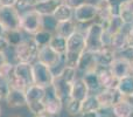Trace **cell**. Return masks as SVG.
I'll return each mask as SVG.
<instances>
[{"mask_svg":"<svg viewBox=\"0 0 133 117\" xmlns=\"http://www.w3.org/2000/svg\"><path fill=\"white\" fill-rule=\"evenodd\" d=\"M85 52V36L79 30L66 39V51L64 53V66L77 69V63L81 55Z\"/></svg>","mask_w":133,"mask_h":117,"instance_id":"cell-1","label":"cell"},{"mask_svg":"<svg viewBox=\"0 0 133 117\" xmlns=\"http://www.w3.org/2000/svg\"><path fill=\"white\" fill-rule=\"evenodd\" d=\"M7 83L11 88L26 91L29 85L33 83V63L27 62H18L14 64L13 73L7 80Z\"/></svg>","mask_w":133,"mask_h":117,"instance_id":"cell-2","label":"cell"},{"mask_svg":"<svg viewBox=\"0 0 133 117\" xmlns=\"http://www.w3.org/2000/svg\"><path fill=\"white\" fill-rule=\"evenodd\" d=\"M46 89L47 88L40 87L36 84H32L26 89L27 107L34 116L46 115V108H44L43 103V98L46 96Z\"/></svg>","mask_w":133,"mask_h":117,"instance_id":"cell-3","label":"cell"},{"mask_svg":"<svg viewBox=\"0 0 133 117\" xmlns=\"http://www.w3.org/2000/svg\"><path fill=\"white\" fill-rule=\"evenodd\" d=\"M104 27L101 22L91 23L85 30V51L92 53H99L105 47L103 41Z\"/></svg>","mask_w":133,"mask_h":117,"instance_id":"cell-4","label":"cell"},{"mask_svg":"<svg viewBox=\"0 0 133 117\" xmlns=\"http://www.w3.org/2000/svg\"><path fill=\"white\" fill-rule=\"evenodd\" d=\"M0 23L5 30L21 29V14L15 6H0Z\"/></svg>","mask_w":133,"mask_h":117,"instance_id":"cell-5","label":"cell"},{"mask_svg":"<svg viewBox=\"0 0 133 117\" xmlns=\"http://www.w3.org/2000/svg\"><path fill=\"white\" fill-rule=\"evenodd\" d=\"M43 19L44 16L41 15L35 9L25 12L23 14H21V29L27 32L28 34H36L37 32L44 29Z\"/></svg>","mask_w":133,"mask_h":117,"instance_id":"cell-6","label":"cell"},{"mask_svg":"<svg viewBox=\"0 0 133 117\" xmlns=\"http://www.w3.org/2000/svg\"><path fill=\"white\" fill-rule=\"evenodd\" d=\"M40 47L33 39L23 40L20 45L15 47V59L18 62L33 63L37 59Z\"/></svg>","mask_w":133,"mask_h":117,"instance_id":"cell-7","label":"cell"},{"mask_svg":"<svg viewBox=\"0 0 133 117\" xmlns=\"http://www.w3.org/2000/svg\"><path fill=\"white\" fill-rule=\"evenodd\" d=\"M55 74L50 67L37 61L33 63V83L43 88L51 87Z\"/></svg>","mask_w":133,"mask_h":117,"instance_id":"cell-8","label":"cell"},{"mask_svg":"<svg viewBox=\"0 0 133 117\" xmlns=\"http://www.w3.org/2000/svg\"><path fill=\"white\" fill-rule=\"evenodd\" d=\"M98 15L96 4H85L81 5L79 7L74 9V20L77 23H88L95 20V18Z\"/></svg>","mask_w":133,"mask_h":117,"instance_id":"cell-9","label":"cell"},{"mask_svg":"<svg viewBox=\"0 0 133 117\" xmlns=\"http://www.w3.org/2000/svg\"><path fill=\"white\" fill-rule=\"evenodd\" d=\"M64 58V55H60L57 52H55L50 46H44L39 49V55H37V61L44 63L46 66L50 67L53 70L55 67L60 64L61 60Z\"/></svg>","mask_w":133,"mask_h":117,"instance_id":"cell-10","label":"cell"},{"mask_svg":"<svg viewBox=\"0 0 133 117\" xmlns=\"http://www.w3.org/2000/svg\"><path fill=\"white\" fill-rule=\"evenodd\" d=\"M44 108L47 115H58L62 110V100L54 93L53 87H48L46 89V96L43 98Z\"/></svg>","mask_w":133,"mask_h":117,"instance_id":"cell-11","label":"cell"},{"mask_svg":"<svg viewBox=\"0 0 133 117\" xmlns=\"http://www.w3.org/2000/svg\"><path fill=\"white\" fill-rule=\"evenodd\" d=\"M102 109L112 108V106L124 98L117 89H103L96 95Z\"/></svg>","mask_w":133,"mask_h":117,"instance_id":"cell-12","label":"cell"},{"mask_svg":"<svg viewBox=\"0 0 133 117\" xmlns=\"http://www.w3.org/2000/svg\"><path fill=\"white\" fill-rule=\"evenodd\" d=\"M98 68V61H97L96 53L85 51L81 55L77 63V70L82 73H90V71H96Z\"/></svg>","mask_w":133,"mask_h":117,"instance_id":"cell-13","label":"cell"},{"mask_svg":"<svg viewBox=\"0 0 133 117\" xmlns=\"http://www.w3.org/2000/svg\"><path fill=\"white\" fill-rule=\"evenodd\" d=\"M97 74H98L99 83L103 89H116L118 84L117 78L113 76L112 71H111L110 67H104V66H98L97 68Z\"/></svg>","mask_w":133,"mask_h":117,"instance_id":"cell-14","label":"cell"},{"mask_svg":"<svg viewBox=\"0 0 133 117\" xmlns=\"http://www.w3.org/2000/svg\"><path fill=\"white\" fill-rule=\"evenodd\" d=\"M110 69L112 71L113 76L117 80H120L124 76H127L133 73V68L130 64V62L127 60H125L124 58H120V56L115 59V61L111 63Z\"/></svg>","mask_w":133,"mask_h":117,"instance_id":"cell-15","label":"cell"},{"mask_svg":"<svg viewBox=\"0 0 133 117\" xmlns=\"http://www.w3.org/2000/svg\"><path fill=\"white\" fill-rule=\"evenodd\" d=\"M71 84L72 83H69L68 81H65L64 78H62L60 75H55L53 81V90L56 94V96H58L61 100L63 101H68L70 98V90H71Z\"/></svg>","mask_w":133,"mask_h":117,"instance_id":"cell-16","label":"cell"},{"mask_svg":"<svg viewBox=\"0 0 133 117\" xmlns=\"http://www.w3.org/2000/svg\"><path fill=\"white\" fill-rule=\"evenodd\" d=\"M89 95H90V90L88 88L87 83L83 80V77H76V80L71 84L70 98L83 102Z\"/></svg>","mask_w":133,"mask_h":117,"instance_id":"cell-17","label":"cell"},{"mask_svg":"<svg viewBox=\"0 0 133 117\" xmlns=\"http://www.w3.org/2000/svg\"><path fill=\"white\" fill-rule=\"evenodd\" d=\"M60 4H62V0H40L33 7V9L39 12L43 16H50L55 13Z\"/></svg>","mask_w":133,"mask_h":117,"instance_id":"cell-18","label":"cell"},{"mask_svg":"<svg viewBox=\"0 0 133 117\" xmlns=\"http://www.w3.org/2000/svg\"><path fill=\"white\" fill-rule=\"evenodd\" d=\"M124 26H125V22L123 21V19L120 18V15H118V14L112 15L110 18V20L104 26L105 34L112 40V38L115 36L116 34H118L119 32H122V30L124 29Z\"/></svg>","mask_w":133,"mask_h":117,"instance_id":"cell-19","label":"cell"},{"mask_svg":"<svg viewBox=\"0 0 133 117\" xmlns=\"http://www.w3.org/2000/svg\"><path fill=\"white\" fill-rule=\"evenodd\" d=\"M6 102L8 104V107H11V108H18V107L27 106L26 91L9 87V94L6 98Z\"/></svg>","mask_w":133,"mask_h":117,"instance_id":"cell-20","label":"cell"},{"mask_svg":"<svg viewBox=\"0 0 133 117\" xmlns=\"http://www.w3.org/2000/svg\"><path fill=\"white\" fill-rule=\"evenodd\" d=\"M96 55H97V61H98V66L110 67L111 63L117 58V52H116V49L113 47L106 46L99 53H96Z\"/></svg>","mask_w":133,"mask_h":117,"instance_id":"cell-21","label":"cell"},{"mask_svg":"<svg viewBox=\"0 0 133 117\" xmlns=\"http://www.w3.org/2000/svg\"><path fill=\"white\" fill-rule=\"evenodd\" d=\"M77 30V22L74 19L71 20H66V21H60L56 23L55 26V32L57 35H61L63 38L68 39L71 34Z\"/></svg>","mask_w":133,"mask_h":117,"instance_id":"cell-22","label":"cell"},{"mask_svg":"<svg viewBox=\"0 0 133 117\" xmlns=\"http://www.w3.org/2000/svg\"><path fill=\"white\" fill-rule=\"evenodd\" d=\"M116 89L124 97H133V73L120 78Z\"/></svg>","mask_w":133,"mask_h":117,"instance_id":"cell-23","label":"cell"},{"mask_svg":"<svg viewBox=\"0 0 133 117\" xmlns=\"http://www.w3.org/2000/svg\"><path fill=\"white\" fill-rule=\"evenodd\" d=\"M97 6V11H98V15L101 18L102 21H104V23H102L103 25V27L105 26V23L108 22L109 20H110V18L113 15L112 13V7H111L110 2H109V0H98L96 4Z\"/></svg>","mask_w":133,"mask_h":117,"instance_id":"cell-24","label":"cell"},{"mask_svg":"<svg viewBox=\"0 0 133 117\" xmlns=\"http://www.w3.org/2000/svg\"><path fill=\"white\" fill-rule=\"evenodd\" d=\"M132 110H133L132 104L130 103L129 100L125 98V97L112 106L113 115L116 117H126Z\"/></svg>","mask_w":133,"mask_h":117,"instance_id":"cell-25","label":"cell"},{"mask_svg":"<svg viewBox=\"0 0 133 117\" xmlns=\"http://www.w3.org/2000/svg\"><path fill=\"white\" fill-rule=\"evenodd\" d=\"M120 18L125 22V25H132L133 23V0H126L119 7Z\"/></svg>","mask_w":133,"mask_h":117,"instance_id":"cell-26","label":"cell"},{"mask_svg":"<svg viewBox=\"0 0 133 117\" xmlns=\"http://www.w3.org/2000/svg\"><path fill=\"white\" fill-rule=\"evenodd\" d=\"M53 18L55 19L57 22L71 20V19L74 18V9L71 8V7H69L68 5H65L64 2H62V4H60V6L57 7L55 13L53 14Z\"/></svg>","mask_w":133,"mask_h":117,"instance_id":"cell-27","label":"cell"},{"mask_svg":"<svg viewBox=\"0 0 133 117\" xmlns=\"http://www.w3.org/2000/svg\"><path fill=\"white\" fill-rule=\"evenodd\" d=\"M111 47L116 49V52H123L129 48V42H127V36L124 29L116 34L111 40Z\"/></svg>","mask_w":133,"mask_h":117,"instance_id":"cell-28","label":"cell"},{"mask_svg":"<svg viewBox=\"0 0 133 117\" xmlns=\"http://www.w3.org/2000/svg\"><path fill=\"white\" fill-rule=\"evenodd\" d=\"M49 46L54 49L55 52H57L60 55H64L66 51V38H63L61 35H53L50 40Z\"/></svg>","mask_w":133,"mask_h":117,"instance_id":"cell-29","label":"cell"},{"mask_svg":"<svg viewBox=\"0 0 133 117\" xmlns=\"http://www.w3.org/2000/svg\"><path fill=\"white\" fill-rule=\"evenodd\" d=\"M83 80L87 83L88 88H89L90 91H96L98 90L101 87V83H99V78H98V74L97 71H90V73H85L83 76Z\"/></svg>","mask_w":133,"mask_h":117,"instance_id":"cell-30","label":"cell"},{"mask_svg":"<svg viewBox=\"0 0 133 117\" xmlns=\"http://www.w3.org/2000/svg\"><path fill=\"white\" fill-rule=\"evenodd\" d=\"M91 110H96V111L102 110L101 104H99L98 98H97L96 95H89V96L82 102V113L91 111Z\"/></svg>","mask_w":133,"mask_h":117,"instance_id":"cell-31","label":"cell"},{"mask_svg":"<svg viewBox=\"0 0 133 117\" xmlns=\"http://www.w3.org/2000/svg\"><path fill=\"white\" fill-rule=\"evenodd\" d=\"M51 38H53V34H51L50 30L42 29V30H40V32H37L36 34H34V38H33V40H34V41L36 42L37 46L41 48V47L48 46V45L50 44Z\"/></svg>","mask_w":133,"mask_h":117,"instance_id":"cell-32","label":"cell"},{"mask_svg":"<svg viewBox=\"0 0 133 117\" xmlns=\"http://www.w3.org/2000/svg\"><path fill=\"white\" fill-rule=\"evenodd\" d=\"M5 38H6L7 42H8L9 46L16 47L18 45H20L22 40V34H21L20 29H14V30H6L5 32Z\"/></svg>","mask_w":133,"mask_h":117,"instance_id":"cell-33","label":"cell"},{"mask_svg":"<svg viewBox=\"0 0 133 117\" xmlns=\"http://www.w3.org/2000/svg\"><path fill=\"white\" fill-rule=\"evenodd\" d=\"M66 111L71 116H76L82 114V102L77 101V100L69 98L66 101Z\"/></svg>","mask_w":133,"mask_h":117,"instance_id":"cell-34","label":"cell"},{"mask_svg":"<svg viewBox=\"0 0 133 117\" xmlns=\"http://www.w3.org/2000/svg\"><path fill=\"white\" fill-rule=\"evenodd\" d=\"M13 69H14V66L11 64L9 62H7V63H5L4 66L0 67V80L7 82L8 77L11 76V74L13 73Z\"/></svg>","mask_w":133,"mask_h":117,"instance_id":"cell-35","label":"cell"},{"mask_svg":"<svg viewBox=\"0 0 133 117\" xmlns=\"http://www.w3.org/2000/svg\"><path fill=\"white\" fill-rule=\"evenodd\" d=\"M39 0H18L15 4V7L18 9L27 8V7H34L37 4Z\"/></svg>","mask_w":133,"mask_h":117,"instance_id":"cell-36","label":"cell"},{"mask_svg":"<svg viewBox=\"0 0 133 117\" xmlns=\"http://www.w3.org/2000/svg\"><path fill=\"white\" fill-rule=\"evenodd\" d=\"M9 94V84L7 82H0V102L6 101Z\"/></svg>","mask_w":133,"mask_h":117,"instance_id":"cell-37","label":"cell"},{"mask_svg":"<svg viewBox=\"0 0 133 117\" xmlns=\"http://www.w3.org/2000/svg\"><path fill=\"white\" fill-rule=\"evenodd\" d=\"M119 54H120V58H124L125 60H127L133 68V48L129 47V48L125 49V51L119 52Z\"/></svg>","mask_w":133,"mask_h":117,"instance_id":"cell-38","label":"cell"},{"mask_svg":"<svg viewBox=\"0 0 133 117\" xmlns=\"http://www.w3.org/2000/svg\"><path fill=\"white\" fill-rule=\"evenodd\" d=\"M124 1H126V0H109L111 7H112L113 15H116V14L119 13V7H120V5H122ZM118 15H119V14H118Z\"/></svg>","mask_w":133,"mask_h":117,"instance_id":"cell-39","label":"cell"},{"mask_svg":"<svg viewBox=\"0 0 133 117\" xmlns=\"http://www.w3.org/2000/svg\"><path fill=\"white\" fill-rule=\"evenodd\" d=\"M62 2H64L65 5H68V6L71 7L72 9H75V8H77V7H79L81 5L85 4L87 0H62Z\"/></svg>","mask_w":133,"mask_h":117,"instance_id":"cell-40","label":"cell"},{"mask_svg":"<svg viewBox=\"0 0 133 117\" xmlns=\"http://www.w3.org/2000/svg\"><path fill=\"white\" fill-rule=\"evenodd\" d=\"M126 36H127V42H129V47L133 48V23L131 28L126 32Z\"/></svg>","mask_w":133,"mask_h":117,"instance_id":"cell-41","label":"cell"},{"mask_svg":"<svg viewBox=\"0 0 133 117\" xmlns=\"http://www.w3.org/2000/svg\"><path fill=\"white\" fill-rule=\"evenodd\" d=\"M9 47L8 42H7L6 38L5 36H0V53H2V52H5L7 48Z\"/></svg>","mask_w":133,"mask_h":117,"instance_id":"cell-42","label":"cell"},{"mask_svg":"<svg viewBox=\"0 0 133 117\" xmlns=\"http://www.w3.org/2000/svg\"><path fill=\"white\" fill-rule=\"evenodd\" d=\"M81 115H82V117H98L99 111H96V110L85 111V113H82Z\"/></svg>","mask_w":133,"mask_h":117,"instance_id":"cell-43","label":"cell"},{"mask_svg":"<svg viewBox=\"0 0 133 117\" xmlns=\"http://www.w3.org/2000/svg\"><path fill=\"white\" fill-rule=\"evenodd\" d=\"M18 0H0V6H15Z\"/></svg>","mask_w":133,"mask_h":117,"instance_id":"cell-44","label":"cell"},{"mask_svg":"<svg viewBox=\"0 0 133 117\" xmlns=\"http://www.w3.org/2000/svg\"><path fill=\"white\" fill-rule=\"evenodd\" d=\"M5 63H7V58L5 55V52H2V53H0V67L4 66Z\"/></svg>","mask_w":133,"mask_h":117,"instance_id":"cell-45","label":"cell"},{"mask_svg":"<svg viewBox=\"0 0 133 117\" xmlns=\"http://www.w3.org/2000/svg\"><path fill=\"white\" fill-rule=\"evenodd\" d=\"M5 32H6V30H5V28L2 27L1 23H0V36H4V35H5Z\"/></svg>","mask_w":133,"mask_h":117,"instance_id":"cell-46","label":"cell"},{"mask_svg":"<svg viewBox=\"0 0 133 117\" xmlns=\"http://www.w3.org/2000/svg\"><path fill=\"white\" fill-rule=\"evenodd\" d=\"M125 98H127V100H129V102L132 104V107H133V97H125Z\"/></svg>","mask_w":133,"mask_h":117,"instance_id":"cell-47","label":"cell"},{"mask_svg":"<svg viewBox=\"0 0 133 117\" xmlns=\"http://www.w3.org/2000/svg\"><path fill=\"white\" fill-rule=\"evenodd\" d=\"M98 117H110V116H109L108 114H99Z\"/></svg>","mask_w":133,"mask_h":117,"instance_id":"cell-48","label":"cell"},{"mask_svg":"<svg viewBox=\"0 0 133 117\" xmlns=\"http://www.w3.org/2000/svg\"><path fill=\"white\" fill-rule=\"evenodd\" d=\"M126 117H133V110H132L131 113H130V114H129V115H127Z\"/></svg>","mask_w":133,"mask_h":117,"instance_id":"cell-49","label":"cell"},{"mask_svg":"<svg viewBox=\"0 0 133 117\" xmlns=\"http://www.w3.org/2000/svg\"><path fill=\"white\" fill-rule=\"evenodd\" d=\"M35 117H48L47 115H41V116H35Z\"/></svg>","mask_w":133,"mask_h":117,"instance_id":"cell-50","label":"cell"},{"mask_svg":"<svg viewBox=\"0 0 133 117\" xmlns=\"http://www.w3.org/2000/svg\"><path fill=\"white\" fill-rule=\"evenodd\" d=\"M0 115H1V108H0Z\"/></svg>","mask_w":133,"mask_h":117,"instance_id":"cell-51","label":"cell"},{"mask_svg":"<svg viewBox=\"0 0 133 117\" xmlns=\"http://www.w3.org/2000/svg\"><path fill=\"white\" fill-rule=\"evenodd\" d=\"M12 117H20V116H12Z\"/></svg>","mask_w":133,"mask_h":117,"instance_id":"cell-52","label":"cell"},{"mask_svg":"<svg viewBox=\"0 0 133 117\" xmlns=\"http://www.w3.org/2000/svg\"><path fill=\"white\" fill-rule=\"evenodd\" d=\"M39 1H40V0H39Z\"/></svg>","mask_w":133,"mask_h":117,"instance_id":"cell-53","label":"cell"}]
</instances>
